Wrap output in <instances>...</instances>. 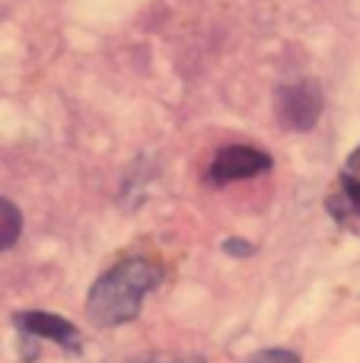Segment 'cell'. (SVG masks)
<instances>
[{
    "label": "cell",
    "mask_w": 360,
    "mask_h": 363,
    "mask_svg": "<svg viewBox=\"0 0 360 363\" xmlns=\"http://www.w3.org/2000/svg\"><path fill=\"white\" fill-rule=\"evenodd\" d=\"M19 233H23V213H19V207L13 201L0 198V252L13 249Z\"/></svg>",
    "instance_id": "obj_6"
},
{
    "label": "cell",
    "mask_w": 360,
    "mask_h": 363,
    "mask_svg": "<svg viewBox=\"0 0 360 363\" xmlns=\"http://www.w3.org/2000/svg\"><path fill=\"white\" fill-rule=\"evenodd\" d=\"M220 249L227 252L230 258H249L255 252V245L246 242V239H240V236H230V239H223L220 242Z\"/></svg>",
    "instance_id": "obj_8"
},
{
    "label": "cell",
    "mask_w": 360,
    "mask_h": 363,
    "mask_svg": "<svg viewBox=\"0 0 360 363\" xmlns=\"http://www.w3.org/2000/svg\"><path fill=\"white\" fill-rule=\"evenodd\" d=\"M121 363H204L201 357H172V354H144V357H128Z\"/></svg>",
    "instance_id": "obj_9"
},
{
    "label": "cell",
    "mask_w": 360,
    "mask_h": 363,
    "mask_svg": "<svg viewBox=\"0 0 360 363\" xmlns=\"http://www.w3.org/2000/svg\"><path fill=\"white\" fill-rule=\"evenodd\" d=\"M322 108L325 96L316 80H293L274 89V118L291 134L313 131L322 118Z\"/></svg>",
    "instance_id": "obj_2"
},
{
    "label": "cell",
    "mask_w": 360,
    "mask_h": 363,
    "mask_svg": "<svg viewBox=\"0 0 360 363\" xmlns=\"http://www.w3.org/2000/svg\"><path fill=\"white\" fill-rule=\"evenodd\" d=\"M249 363H300V357L287 347H268V351H259L249 357Z\"/></svg>",
    "instance_id": "obj_7"
},
{
    "label": "cell",
    "mask_w": 360,
    "mask_h": 363,
    "mask_svg": "<svg viewBox=\"0 0 360 363\" xmlns=\"http://www.w3.org/2000/svg\"><path fill=\"white\" fill-rule=\"evenodd\" d=\"M271 169V157L265 150H255L246 144H233L217 150V157L208 166V182L210 185H230L240 179H252Z\"/></svg>",
    "instance_id": "obj_3"
},
{
    "label": "cell",
    "mask_w": 360,
    "mask_h": 363,
    "mask_svg": "<svg viewBox=\"0 0 360 363\" xmlns=\"http://www.w3.org/2000/svg\"><path fill=\"white\" fill-rule=\"evenodd\" d=\"M325 207H329V217L335 220V223L360 233V176L342 172L338 188L325 198Z\"/></svg>",
    "instance_id": "obj_5"
},
{
    "label": "cell",
    "mask_w": 360,
    "mask_h": 363,
    "mask_svg": "<svg viewBox=\"0 0 360 363\" xmlns=\"http://www.w3.org/2000/svg\"><path fill=\"white\" fill-rule=\"evenodd\" d=\"M344 172H351V176H360V147L354 153H351V160H348V166H344Z\"/></svg>",
    "instance_id": "obj_10"
},
{
    "label": "cell",
    "mask_w": 360,
    "mask_h": 363,
    "mask_svg": "<svg viewBox=\"0 0 360 363\" xmlns=\"http://www.w3.org/2000/svg\"><path fill=\"white\" fill-rule=\"evenodd\" d=\"M13 325H16L23 335H32V338H38V341H51V345L64 347L67 354H80L83 351L80 332H77L64 315L42 313V309H26V313L13 315Z\"/></svg>",
    "instance_id": "obj_4"
},
{
    "label": "cell",
    "mask_w": 360,
    "mask_h": 363,
    "mask_svg": "<svg viewBox=\"0 0 360 363\" xmlns=\"http://www.w3.org/2000/svg\"><path fill=\"white\" fill-rule=\"evenodd\" d=\"M163 271L147 258H121L89 287L86 315L96 328H118L137 319L140 303L159 284Z\"/></svg>",
    "instance_id": "obj_1"
}]
</instances>
